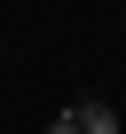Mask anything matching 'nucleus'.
Returning a JSON list of instances; mask_svg holds the SVG:
<instances>
[{
  "mask_svg": "<svg viewBox=\"0 0 126 134\" xmlns=\"http://www.w3.org/2000/svg\"><path fill=\"white\" fill-rule=\"evenodd\" d=\"M79 110V134H118V110L102 103V95H87V103H71Z\"/></svg>",
  "mask_w": 126,
  "mask_h": 134,
  "instance_id": "f257e3e1",
  "label": "nucleus"
},
{
  "mask_svg": "<svg viewBox=\"0 0 126 134\" xmlns=\"http://www.w3.org/2000/svg\"><path fill=\"white\" fill-rule=\"evenodd\" d=\"M47 134H79V110H55V118H47Z\"/></svg>",
  "mask_w": 126,
  "mask_h": 134,
  "instance_id": "f03ea898",
  "label": "nucleus"
}]
</instances>
